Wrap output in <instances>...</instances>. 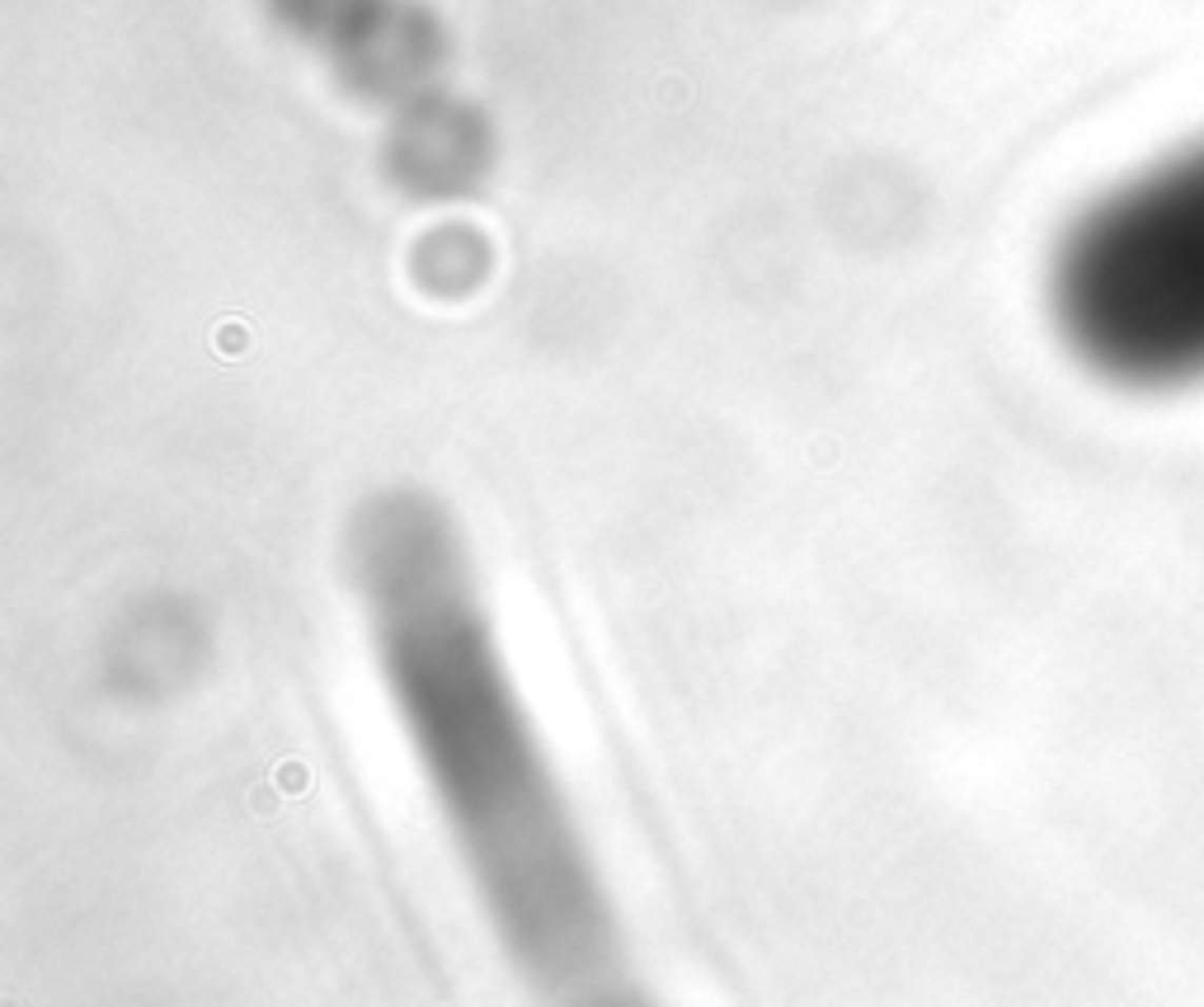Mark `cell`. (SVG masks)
I'll list each match as a JSON object with an SVG mask.
<instances>
[{
  "instance_id": "6da1fadb",
  "label": "cell",
  "mask_w": 1204,
  "mask_h": 1007,
  "mask_svg": "<svg viewBox=\"0 0 1204 1007\" xmlns=\"http://www.w3.org/2000/svg\"><path fill=\"white\" fill-rule=\"evenodd\" d=\"M343 570L391 711L504 961L541 999H621L631 970L603 871L452 513L423 490H377L349 513Z\"/></svg>"
},
{
  "instance_id": "7a4b0ae2",
  "label": "cell",
  "mask_w": 1204,
  "mask_h": 1007,
  "mask_svg": "<svg viewBox=\"0 0 1204 1007\" xmlns=\"http://www.w3.org/2000/svg\"><path fill=\"white\" fill-rule=\"evenodd\" d=\"M1049 311L1101 381L1177 391L1204 381V137L1082 208L1049 269Z\"/></svg>"
}]
</instances>
